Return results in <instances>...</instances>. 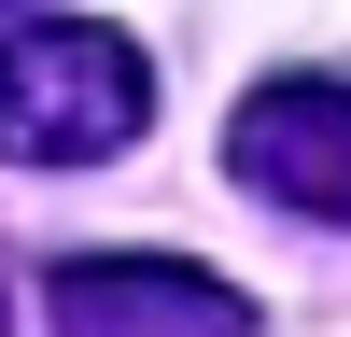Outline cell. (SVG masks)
<instances>
[{
  "label": "cell",
  "mask_w": 351,
  "mask_h": 337,
  "mask_svg": "<svg viewBox=\"0 0 351 337\" xmlns=\"http://www.w3.org/2000/svg\"><path fill=\"white\" fill-rule=\"evenodd\" d=\"M0 323H14V309H0Z\"/></svg>",
  "instance_id": "5"
},
{
  "label": "cell",
  "mask_w": 351,
  "mask_h": 337,
  "mask_svg": "<svg viewBox=\"0 0 351 337\" xmlns=\"http://www.w3.org/2000/svg\"><path fill=\"white\" fill-rule=\"evenodd\" d=\"M225 168H239L267 211H295V225H351V84L267 71L239 99V127H225Z\"/></svg>",
  "instance_id": "2"
},
{
  "label": "cell",
  "mask_w": 351,
  "mask_h": 337,
  "mask_svg": "<svg viewBox=\"0 0 351 337\" xmlns=\"http://www.w3.org/2000/svg\"><path fill=\"white\" fill-rule=\"evenodd\" d=\"M0 14H14V0H0Z\"/></svg>",
  "instance_id": "4"
},
{
  "label": "cell",
  "mask_w": 351,
  "mask_h": 337,
  "mask_svg": "<svg viewBox=\"0 0 351 337\" xmlns=\"http://www.w3.org/2000/svg\"><path fill=\"white\" fill-rule=\"evenodd\" d=\"M141 112H155V71H141L127 28H14L0 42V155L14 168H99L141 140Z\"/></svg>",
  "instance_id": "1"
},
{
  "label": "cell",
  "mask_w": 351,
  "mask_h": 337,
  "mask_svg": "<svg viewBox=\"0 0 351 337\" xmlns=\"http://www.w3.org/2000/svg\"><path fill=\"white\" fill-rule=\"evenodd\" d=\"M43 309H56V337H253V309L169 253H71L43 281Z\"/></svg>",
  "instance_id": "3"
}]
</instances>
